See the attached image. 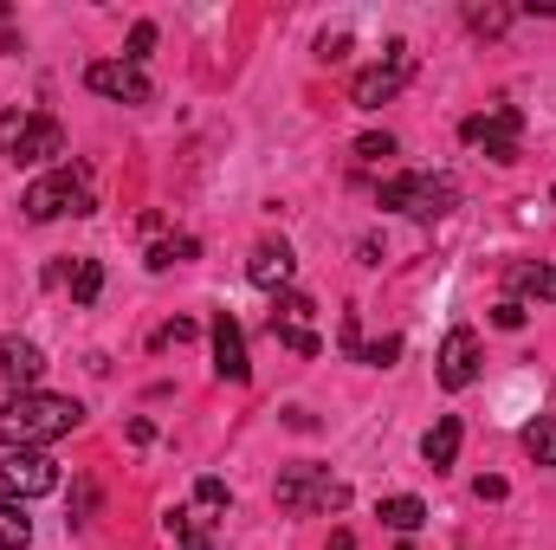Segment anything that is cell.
<instances>
[{
	"mask_svg": "<svg viewBox=\"0 0 556 550\" xmlns=\"http://www.w3.org/2000/svg\"><path fill=\"white\" fill-rule=\"evenodd\" d=\"M78 421H85V409H78L72 396H46V389H33V396H7V402H0V447H7V453H13V447L46 453V447L65 440Z\"/></svg>",
	"mask_w": 556,
	"mask_h": 550,
	"instance_id": "6da1fadb",
	"label": "cell"
},
{
	"mask_svg": "<svg viewBox=\"0 0 556 550\" xmlns=\"http://www.w3.org/2000/svg\"><path fill=\"white\" fill-rule=\"evenodd\" d=\"M273 499H278V512H291V518H337V512H350V486L330 466H311V460L278 473Z\"/></svg>",
	"mask_w": 556,
	"mask_h": 550,
	"instance_id": "7a4b0ae2",
	"label": "cell"
},
{
	"mask_svg": "<svg viewBox=\"0 0 556 550\" xmlns=\"http://www.w3.org/2000/svg\"><path fill=\"white\" fill-rule=\"evenodd\" d=\"M376 208L408 214V221H440V214L459 208V182H453L446 168H415V175L382 182V188H376Z\"/></svg>",
	"mask_w": 556,
	"mask_h": 550,
	"instance_id": "3957f363",
	"label": "cell"
},
{
	"mask_svg": "<svg viewBox=\"0 0 556 550\" xmlns=\"http://www.w3.org/2000/svg\"><path fill=\"white\" fill-rule=\"evenodd\" d=\"M26 221H59V214H98V195H91V168L85 162H59L52 175H39L26 188Z\"/></svg>",
	"mask_w": 556,
	"mask_h": 550,
	"instance_id": "277c9868",
	"label": "cell"
},
{
	"mask_svg": "<svg viewBox=\"0 0 556 550\" xmlns=\"http://www.w3.org/2000/svg\"><path fill=\"white\" fill-rule=\"evenodd\" d=\"M65 155V130L46 111H0V162H52Z\"/></svg>",
	"mask_w": 556,
	"mask_h": 550,
	"instance_id": "5b68a950",
	"label": "cell"
},
{
	"mask_svg": "<svg viewBox=\"0 0 556 550\" xmlns=\"http://www.w3.org/2000/svg\"><path fill=\"white\" fill-rule=\"evenodd\" d=\"M408 78H415V52H408V39H389V46H382V65L356 72L350 104H356V111H382V104H395V98L408 91Z\"/></svg>",
	"mask_w": 556,
	"mask_h": 550,
	"instance_id": "8992f818",
	"label": "cell"
},
{
	"mask_svg": "<svg viewBox=\"0 0 556 550\" xmlns=\"http://www.w3.org/2000/svg\"><path fill=\"white\" fill-rule=\"evenodd\" d=\"M459 137L472 142V149H485L492 162H518L525 155V111L518 104H492V111H479V117H466L459 124Z\"/></svg>",
	"mask_w": 556,
	"mask_h": 550,
	"instance_id": "52a82bcc",
	"label": "cell"
},
{
	"mask_svg": "<svg viewBox=\"0 0 556 550\" xmlns=\"http://www.w3.org/2000/svg\"><path fill=\"white\" fill-rule=\"evenodd\" d=\"M52 486H59V466H52L46 453H33V447H13V453H0V499H7V505L46 499Z\"/></svg>",
	"mask_w": 556,
	"mask_h": 550,
	"instance_id": "ba28073f",
	"label": "cell"
},
{
	"mask_svg": "<svg viewBox=\"0 0 556 550\" xmlns=\"http://www.w3.org/2000/svg\"><path fill=\"white\" fill-rule=\"evenodd\" d=\"M85 85H91L98 98H111V104H149V98H155L149 72L130 65V59H98V65L85 72Z\"/></svg>",
	"mask_w": 556,
	"mask_h": 550,
	"instance_id": "9c48e42d",
	"label": "cell"
},
{
	"mask_svg": "<svg viewBox=\"0 0 556 550\" xmlns=\"http://www.w3.org/2000/svg\"><path fill=\"white\" fill-rule=\"evenodd\" d=\"M433 363H440V370H433L440 389H453V396L472 389V383H479V337H472L466 324H453V330L440 337V357H433Z\"/></svg>",
	"mask_w": 556,
	"mask_h": 550,
	"instance_id": "30bf717a",
	"label": "cell"
},
{
	"mask_svg": "<svg viewBox=\"0 0 556 550\" xmlns=\"http://www.w3.org/2000/svg\"><path fill=\"white\" fill-rule=\"evenodd\" d=\"M46 376V350L33 337H0V389L7 396H33Z\"/></svg>",
	"mask_w": 556,
	"mask_h": 550,
	"instance_id": "8fae6325",
	"label": "cell"
},
{
	"mask_svg": "<svg viewBox=\"0 0 556 550\" xmlns=\"http://www.w3.org/2000/svg\"><path fill=\"white\" fill-rule=\"evenodd\" d=\"M311 311H317V304H311L304 291H278V304H273V337L285 350H298V357H317V350H324V343L311 337Z\"/></svg>",
	"mask_w": 556,
	"mask_h": 550,
	"instance_id": "7c38bea8",
	"label": "cell"
},
{
	"mask_svg": "<svg viewBox=\"0 0 556 550\" xmlns=\"http://www.w3.org/2000/svg\"><path fill=\"white\" fill-rule=\"evenodd\" d=\"M214 376L220 383H247L253 376V363H247V330H240V317H214Z\"/></svg>",
	"mask_w": 556,
	"mask_h": 550,
	"instance_id": "4fadbf2b",
	"label": "cell"
},
{
	"mask_svg": "<svg viewBox=\"0 0 556 550\" xmlns=\"http://www.w3.org/2000/svg\"><path fill=\"white\" fill-rule=\"evenodd\" d=\"M291 273H298V253L285 247V240H266V247H253V260H247V278L260 285V291H291Z\"/></svg>",
	"mask_w": 556,
	"mask_h": 550,
	"instance_id": "5bb4252c",
	"label": "cell"
},
{
	"mask_svg": "<svg viewBox=\"0 0 556 550\" xmlns=\"http://www.w3.org/2000/svg\"><path fill=\"white\" fill-rule=\"evenodd\" d=\"M459 440H466V421H459V414H440V421L427 427V440H420V460H427L433 473H446V466L459 460Z\"/></svg>",
	"mask_w": 556,
	"mask_h": 550,
	"instance_id": "9a60e30c",
	"label": "cell"
},
{
	"mask_svg": "<svg viewBox=\"0 0 556 550\" xmlns=\"http://www.w3.org/2000/svg\"><path fill=\"white\" fill-rule=\"evenodd\" d=\"M505 278H511L518 304H525V298H544V304H556V266H544V260H538V266H531V260H518Z\"/></svg>",
	"mask_w": 556,
	"mask_h": 550,
	"instance_id": "2e32d148",
	"label": "cell"
},
{
	"mask_svg": "<svg viewBox=\"0 0 556 550\" xmlns=\"http://www.w3.org/2000/svg\"><path fill=\"white\" fill-rule=\"evenodd\" d=\"M376 518H382L389 532H402V538H408V532H420V525H427V505H420L415 492H389V499L376 505Z\"/></svg>",
	"mask_w": 556,
	"mask_h": 550,
	"instance_id": "e0dca14e",
	"label": "cell"
},
{
	"mask_svg": "<svg viewBox=\"0 0 556 550\" xmlns=\"http://www.w3.org/2000/svg\"><path fill=\"white\" fill-rule=\"evenodd\" d=\"M168 532H175V545H181V550H214L207 518H201V512H188V505H175V512H168Z\"/></svg>",
	"mask_w": 556,
	"mask_h": 550,
	"instance_id": "ac0fdd59",
	"label": "cell"
},
{
	"mask_svg": "<svg viewBox=\"0 0 556 550\" xmlns=\"http://www.w3.org/2000/svg\"><path fill=\"white\" fill-rule=\"evenodd\" d=\"M194 253H201L194 234H168V240L149 247V273H168V266H181V260H194Z\"/></svg>",
	"mask_w": 556,
	"mask_h": 550,
	"instance_id": "d6986e66",
	"label": "cell"
},
{
	"mask_svg": "<svg viewBox=\"0 0 556 550\" xmlns=\"http://www.w3.org/2000/svg\"><path fill=\"white\" fill-rule=\"evenodd\" d=\"M59 278H72V298H78V304H98V291H104V266H98V260H72Z\"/></svg>",
	"mask_w": 556,
	"mask_h": 550,
	"instance_id": "ffe728a7",
	"label": "cell"
},
{
	"mask_svg": "<svg viewBox=\"0 0 556 550\" xmlns=\"http://www.w3.org/2000/svg\"><path fill=\"white\" fill-rule=\"evenodd\" d=\"M525 453H531L538 466H556V414H538V421L525 427Z\"/></svg>",
	"mask_w": 556,
	"mask_h": 550,
	"instance_id": "44dd1931",
	"label": "cell"
},
{
	"mask_svg": "<svg viewBox=\"0 0 556 550\" xmlns=\"http://www.w3.org/2000/svg\"><path fill=\"white\" fill-rule=\"evenodd\" d=\"M26 545H33V525H26V512L0 499V550H26Z\"/></svg>",
	"mask_w": 556,
	"mask_h": 550,
	"instance_id": "7402d4cb",
	"label": "cell"
},
{
	"mask_svg": "<svg viewBox=\"0 0 556 550\" xmlns=\"http://www.w3.org/2000/svg\"><path fill=\"white\" fill-rule=\"evenodd\" d=\"M466 26H472V33H505V26H511V7H479V0H472V7H466Z\"/></svg>",
	"mask_w": 556,
	"mask_h": 550,
	"instance_id": "603a6c76",
	"label": "cell"
},
{
	"mask_svg": "<svg viewBox=\"0 0 556 550\" xmlns=\"http://www.w3.org/2000/svg\"><path fill=\"white\" fill-rule=\"evenodd\" d=\"M181 343H194V317H168L155 330V350H181Z\"/></svg>",
	"mask_w": 556,
	"mask_h": 550,
	"instance_id": "cb8c5ba5",
	"label": "cell"
},
{
	"mask_svg": "<svg viewBox=\"0 0 556 550\" xmlns=\"http://www.w3.org/2000/svg\"><path fill=\"white\" fill-rule=\"evenodd\" d=\"M389 155H395V137H389V130L356 137V162H389Z\"/></svg>",
	"mask_w": 556,
	"mask_h": 550,
	"instance_id": "d4e9b609",
	"label": "cell"
},
{
	"mask_svg": "<svg viewBox=\"0 0 556 550\" xmlns=\"http://www.w3.org/2000/svg\"><path fill=\"white\" fill-rule=\"evenodd\" d=\"M525 317H531V304H518V298H498L492 304V324L498 330H525Z\"/></svg>",
	"mask_w": 556,
	"mask_h": 550,
	"instance_id": "484cf974",
	"label": "cell"
},
{
	"mask_svg": "<svg viewBox=\"0 0 556 550\" xmlns=\"http://www.w3.org/2000/svg\"><path fill=\"white\" fill-rule=\"evenodd\" d=\"M194 505H201V512H220V505H227V479H214V473L194 479Z\"/></svg>",
	"mask_w": 556,
	"mask_h": 550,
	"instance_id": "4316f807",
	"label": "cell"
},
{
	"mask_svg": "<svg viewBox=\"0 0 556 550\" xmlns=\"http://www.w3.org/2000/svg\"><path fill=\"white\" fill-rule=\"evenodd\" d=\"M395 357H402V337H382V343H363V357H356V363H376V370H389Z\"/></svg>",
	"mask_w": 556,
	"mask_h": 550,
	"instance_id": "83f0119b",
	"label": "cell"
},
{
	"mask_svg": "<svg viewBox=\"0 0 556 550\" xmlns=\"http://www.w3.org/2000/svg\"><path fill=\"white\" fill-rule=\"evenodd\" d=\"M149 52H155V26H149V20H137V26H130V52H124V59H130V65H142Z\"/></svg>",
	"mask_w": 556,
	"mask_h": 550,
	"instance_id": "f1b7e54d",
	"label": "cell"
},
{
	"mask_svg": "<svg viewBox=\"0 0 556 550\" xmlns=\"http://www.w3.org/2000/svg\"><path fill=\"white\" fill-rule=\"evenodd\" d=\"M343 46H350V33H324V39H317V59H324V65H337V59H343Z\"/></svg>",
	"mask_w": 556,
	"mask_h": 550,
	"instance_id": "f546056e",
	"label": "cell"
},
{
	"mask_svg": "<svg viewBox=\"0 0 556 550\" xmlns=\"http://www.w3.org/2000/svg\"><path fill=\"white\" fill-rule=\"evenodd\" d=\"M343 357H363V324H356V311H343Z\"/></svg>",
	"mask_w": 556,
	"mask_h": 550,
	"instance_id": "4dcf8cb0",
	"label": "cell"
},
{
	"mask_svg": "<svg viewBox=\"0 0 556 550\" xmlns=\"http://www.w3.org/2000/svg\"><path fill=\"white\" fill-rule=\"evenodd\" d=\"M91 505H98V492L78 479V492H72V525H85V518H91Z\"/></svg>",
	"mask_w": 556,
	"mask_h": 550,
	"instance_id": "1f68e13d",
	"label": "cell"
},
{
	"mask_svg": "<svg viewBox=\"0 0 556 550\" xmlns=\"http://www.w3.org/2000/svg\"><path fill=\"white\" fill-rule=\"evenodd\" d=\"M472 492H479V499H505V479H498V473H485V479H479Z\"/></svg>",
	"mask_w": 556,
	"mask_h": 550,
	"instance_id": "d6a6232c",
	"label": "cell"
},
{
	"mask_svg": "<svg viewBox=\"0 0 556 550\" xmlns=\"http://www.w3.org/2000/svg\"><path fill=\"white\" fill-rule=\"evenodd\" d=\"M0 52H20V39H13V13L0 7Z\"/></svg>",
	"mask_w": 556,
	"mask_h": 550,
	"instance_id": "836d02e7",
	"label": "cell"
},
{
	"mask_svg": "<svg viewBox=\"0 0 556 550\" xmlns=\"http://www.w3.org/2000/svg\"><path fill=\"white\" fill-rule=\"evenodd\" d=\"M531 13H551L556 20V0H531Z\"/></svg>",
	"mask_w": 556,
	"mask_h": 550,
	"instance_id": "e575fe53",
	"label": "cell"
},
{
	"mask_svg": "<svg viewBox=\"0 0 556 550\" xmlns=\"http://www.w3.org/2000/svg\"><path fill=\"white\" fill-rule=\"evenodd\" d=\"M402 550H408V545H402Z\"/></svg>",
	"mask_w": 556,
	"mask_h": 550,
	"instance_id": "d590c367",
	"label": "cell"
}]
</instances>
